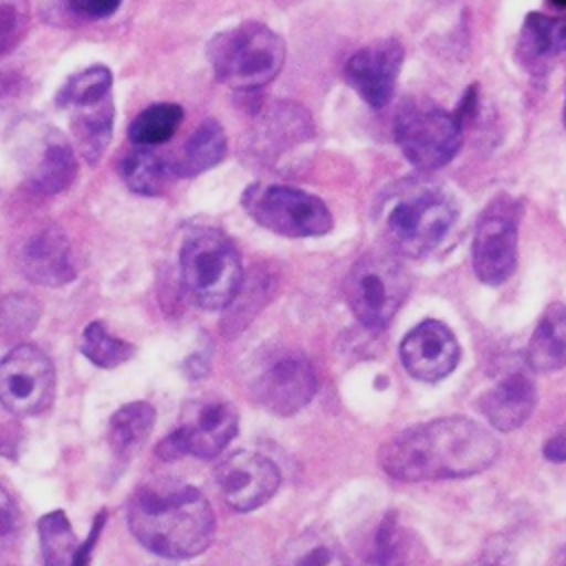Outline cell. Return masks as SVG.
<instances>
[{
	"label": "cell",
	"mask_w": 566,
	"mask_h": 566,
	"mask_svg": "<svg viewBox=\"0 0 566 566\" xmlns=\"http://www.w3.org/2000/svg\"><path fill=\"white\" fill-rule=\"evenodd\" d=\"M18 524V506L11 495L0 486V542L7 539Z\"/></svg>",
	"instance_id": "obj_35"
},
{
	"label": "cell",
	"mask_w": 566,
	"mask_h": 566,
	"mask_svg": "<svg viewBox=\"0 0 566 566\" xmlns=\"http://www.w3.org/2000/svg\"><path fill=\"white\" fill-rule=\"evenodd\" d=\"M113 75L106 66H91L84 69L66 80V84L60 88L55 104L60 108H75L82 104H93L106 95H111Z\"/></svg>",
	"instance_id": "obj_29"
},
{
	"label": "cell",
	"mask_w": 566,
	"mask_h": 566,
	"mask_svg": "<svg viewBox=\"0 0 566 566\" xmlns=\"http://www.w3.org/2000/svg\"><path fill=\"white\" fill-rule=\"evenodd\" d=\"M181 281L190 301L203 310L232 305L243 283L241 256L234 243L217 228H195L179 252Z\"/></svg>",
	"instance_id": "obj_5"
},
{
	"label": "cell",
	"mask_w": 566,
	"mask_h": 566,
	"mask_svg": "<svg viewBox=\"0 0 566 566\" xmlns=\"http://www.w3.org/2000/svg\"><path fill=\"white\" fill-rule=\"evenodd\" d=\"M241 201L259 226L283 237H321L334 228L325 201L294 186L254 184L243 192Z\"/></svg>",
	"instance_id": "obj_8"
},
{
	"label": "cell",
	"mask_w": 566,
	"mask_h": 566,
	"mask_svg": "<svg viewBox=\"0 0 566 566\" xmlns=\"http://www.w3.org/2000/svg\"><path fill=\"white\" fill-rule=\"evenodd\" d=\"M226 153H228V139H226L223 126L217 119H203L192 130V135L186 139L184 148L170 164L172 175L181 179L197 177L214 168L217 164H221Z\"/></svg>",
	"instance_id": "obj_21"
},
{
	"label": "cell",
	"mask_w": 566,
	"mask_h": 566,
	"mask_svg": "<svg viewBox=\"0 0 566 566\" xmlns=\"http://www.w3.org/2000/svg\"><path fill=\"white\" fill-rule=\"evenodd\" d=\"M55 369L33 345L13 347L0 363V405L15 416H35L53 400Z\"/></svg>",
	"instance_id": "obj_11"
},
{
	"label": "cell",
	"mask_w": 566,
	"mask_h": 566,
	"mask_svg": "<svg viewBox=\"0 0 566 566\" xmlns=\"http://www.w3.org/2000/svg\"><path fill=\"white\" fill-rule=\"evenodd\" d=\"M104 524H106V511H99L97 517H95V524H93V528H91V533H88V537L75 548V555H73V559H71V566H88V564H91V555H93V551H95V544H97V537H99Z\"/></svg>",
	"instance_id": "obj_34"
},
{
	"label": "cell",
	"mask_w": 566,
	"mask_h": 566,
	"mask_svg": "<svg viewBox=\"0 0 566 566\" xmlns=\"http://www.w3.org/2000/svg\"><path fill=\"white\" fill-rule=\"evenodd\" d=\"M20 270L33 283L62 287L75 279L71 243L57 228H42L20 250Z\"/></svg>",
	"instance_id": "obj_16"
},
{
	"label": "cell",
	"mask_w": 566,
	"mask_h": 566,
	"mask_svg": "<svg viewBox=\"0 0 566 566\" xmlns=\"http://www.w3.org/2000/svg\"><path fill=\"white\" fill-rule=\"evenodd\" d=\"M551 7H555V9H562V11H566V0H546Z\"/></svg>",
	"instance_id": "obj_38"
},
{
	"label": "cell",
	"mask_w": 566,
	"mask_h": 566,
	"mask_svg": "<svg viewBox=\"0 0 566 566\" xmlns=\"http://www.w3.org/2000/svg\"><path fill=\"white\" fill-rule=\"evenodd\" d=\"M475 276L486 285L504 283L517 265V206L500 197L480 217L471 243Z\"/></svg>",
	"instance_id": "obj_10"
},
{
	"label": "cell",
	"mask_w": 566,
	"mask_h": 566,
	"mask_svg": "<svg viewBox=\"0 0 566 566\" xmlns=\"http://www.w3.org/2000/svg\"><path fill=\"white\" fill-rule=\"evenodd\" d=\"M557 566H566V546H564V551L557 557Z\"/></svg>",
	"instance_id": "obj_39"
},
{
	"label": "cell",
	"mask_w": 566,
	"mask_h": 566,
	"mask_svg": "<svg viewBox=\"0 0 566 566\" xmlns=\"http://www.w3.org/2000/svg\"><path fill=\"white\" fill-rule=\"evenodd\" d=\"M38 321V305L31 296H9L2 305V323L9 332H27Z\"/></svg>",
	"instance_id": "obj_32"
},
{
	"label": "cell",
	"mask_w": 566,
	"mask_h": 566,
	"mask_svg": "<svg viewBox=\"0 0 566 566\" xmlns=\"http://www.w3.org/2000/svg\"><path fill=\"white\" fill-rule=\"evenodd\" d=\"M526 363L533 371L551 374L566 365V305L553 301L539 316L526 345Z\"/></svg>",
	"instance_id": "obj_19"
},
{
	"label": "cell",
	"mask_w": 566,
	"mask_h": 566,
	"mask_svg": "<svg viewBox=\"0 0 566 566\" xmlns=\"http://www.w3.org/2000/svg\"><path fill=\"white\" fill-rule=\"evenodd\" d=\"M480 566H506V562H504L502 557H495V559H486V562L480 564Z\"/></svg>",
	"instance_id": "obj_37"
},
{
	"label": "cell",
	"mask_w": 566,
	"mask_h": 566,
	"mask_svg": "<svg viewBox=\"0 0 566 566\" xmlns=\"http://www.w3.org/2000/svg\"><path fill=\"white\" fill-rule=\"evenodd\" d=\"M71 9L88 20H102V18H108L113 15L122 0H69Z\"/></svg>",
	"instance_id": "obj_33"
},
{
	"label": "cell",
	"mask_w": 566,
	"mask_h": 566,
	"mask_svg": "<svg viewBox=\"0 0 566 566\" xmlns=\"http://www.w3.org/2000/svg\"><path fill=\"white\" fill-rule=\"evenodd\" d=\"M405 553L407 548L402 531L398 526V517L394 513H387L374 528L360 566H405Z\"/></svg>",
	"instance_id": "obj_30"
},
{
	"label": "cell",
	"mask_w": 566,
	"mask_h": 566,
	"mask_svg": "<svg viewBox=\"0 0 566 566\" xmlns=\"http://www.w3.org/2000/svg\"><path fill=\"white\" fill-rule=\"evenodd\" d=\"M119 172L124 184L144 197H157L168 188V181L175 177L172 166L164 161L157 153L148 148H137L122 157Z\"/></svg>",
	"instance_id": "obj_23"
},
{
	"label": "cell",
	"mask_w": 566,
	"mask_h": 566,
	"mask_svg": "<svg viewBox=\"0 0 566 566\" xmlns=\"http://www.w3.org/2000/svg\"><path fill=\"white\" fill-rule=\"evenodd\" d=\"M80 347L82 354L102 369H113L135 354V347L130 343L113 336L99 321H93L84 327Z\"/></svg>",
	"instance_id": "obj_28"
},
{
	"label": "cell",
	"mask_w": 566,
	"mask_h": 566,
	"mask_svg": "<svg viewBox=\"0 0 566 566\" xmlns=\"http://www.w3.org/2000/svg\"><path fill=\"white\" fill-rule=\"evenodd\" d=\"M462 122L455 113L429 99H405L394 117V137L400 153L418 170L447 166L462 144Z\"/></svg>",
	"instance_id": "obj_6"
},
{
	"label": "cell",
	"mask_w": 566,
	"mask_h": 566,
	"mask_svg": "<svg viewBox=\"0 0 566 566\" xmlns=\"http://www.w3.org/2000/svg\"><path fill=\"white\" fill-rule=\"evenodd\" d=\"M562 122H564V128H566V97H564V115H562Z\"/></svg>",
	"instance_id": "obj_40"
},
{
	"label": "cell",
	"mask_w": 566,
	"mask_h": 566,
	"mask_svg": "<svg viewBox=\"0 0 566 566\" xmlns=\"http://www.w3.org/2000/svg\"><path fill=\"white\" fill-rule=\"evenodd\" d=\"M181 119H184V108L179 104H172V102L150 104L148 108L137 113V117L130 122L128 137L133 144L144 148L157 146L168 142L177 133Z\"/></svg>",
	"instance_id": "obj_25"
},
{
	"label": "cell",
	"mask_w": 566,
	"mask_h": 566,
	"mask_svg": "<svg viewBox=\"0 0 566 566\" xmlns=\"http://www.w3.org/2000/svg\"><path fill=\"white\" fill-rule=\"evenodd\" d=\"M214 480L226 504L245 513L259 509L276 493L281 471L261 453L237 451L217 464Z\"/></svg>",
	"instance_id": "obj_13"
},
{
	"label": "cell",
	"mask_w": 566,
	"mask_h": 566,
	"mask_svg": "<svg viewBox=\"0 0 566 566\" xmlns=\"http://www.w3.org/2000/svg\"><path fill=\"white\" fill-rule=\"evenodd\" d=\"M155 424V409L148 402L119 407L108 422V444L117 460H130L148 440Z\"/></svg>",
	"instance_id": "obj_22"
},
{
	"label": "cell",
	"mask_w": 566,
	"mask_h": 566,
	"mask_svg": "<svg viewBox=\"0 0 566 566\" xmlns=\"http://www.w3.org/2000/svg\"><path fill=\"white\" fill-rule=\"evenodd\" d=\"M214 77L232 91H256L283 69L285 42L270 27L248 20L217 33L208 44Z\"/></svg>",
	"instance_id": "obj_4"
},
{
	"label": "cell",
	"mask_w": 566,
	"mask_h": 566,
	"mask_svg": "<svg viewBox=\"0 0 566 566\" xmlns=\"http://www.w3.org/2000/svg\"><path fill=\"white\" fill-rule=\"evenodd\" d=\"M128 526L150 553L168 559H190L210 546L214 513L195 486H142L130 497Z\"/></svg>",
	"instance_id": "obj_2"
},
{
	"label": "cell",
	"mask_w": 566,
	"mask_h": 566,
	"mask_svg": "<svg viewBox=\"0 0 566 566\" xmlns=\"http://www.w3.org/2000/svg\"><path fill=\"white\" fill-rule=\"evenodd\" d=\"M316 374L301 352H281L268 358L252 378V394L276 416L301 411L316 394Z\"/></svg>",
	"instance_id": "obj_12"
},
{
	"label": "cell",
	"mask_w": 566,
	"mask_h": 566,
	"mask_svg": "<svg viewBox=\"0 0 566 566\" xmlns=\"http://www.w3.org/2000/svg\"><path fill=\"white\" fill-rule=\"evenodd\" d=\"M405 49L396 38L376 40L345 62V80L371 108H382L391 102L396 80L402 66Z\"/></svg>",
	"instance_id": "obj_14"
},
{
	"label": "cell",
	"mask_w": 566,
	"mask_h": 566,
	"mask_svg": "<svg viewBox=\"0 0 566 566\" xmlns=\"http://www.w3.org/2000/svg\"><path fill=\"white\" fill-rule=\"evenodd\" d=\"M237 429L239 416L230 402L201 400L190 405L184 422L157 444V455L168 462L184 455L217 458Z\"/></svg>",
	"instance_id": "obj_9"
},
{
	"label": "cell",
	"mask_w": 566,
	"mask_h": 566,
	"mask_svg": "<svg viewBox=\"0 0 566 566\" xmlns=\"http://www.w3.org/2000/svg\"><path fill=\"white\" fill-rule=\"evenodd\" d=\"M75 175H77V161H75L73 148L64 137L53 135L46 142L44 153L35 166L33 188L44 195H57L73 184Z\"/></svg>",
	"instance_id": "obj_24"
},
{
	"label": "cell",
	"mask_w": 566,
	"mask_h": 566,
	"mask_svg": "<svg viewBox=\"0 0 566 566\" xmlns=\"http://www.w3.org/2000/svg\"><path fill=\"white\" fill-rule=\"evenodd\" d=\"M44 566H71L77 542L64 511H51L38 520Z\"/></svg>",
	"instance_id": "obj_27"
},
{
	"label": "cell",
	"mask_w": 566,
	"mask_h": 566,
	"mask_svg": "<svg viewBox=\"0 0 566 566\" xmlns=\"http://www.w3.org/2000/svg\"><path fill=\"white\" fill-rule=\"evenodd\" d=\"M29 22V0H0V57L20 46Z\"/></svg>",
	"instance_id": "obj_31"
},
{
	"label": "cell",
	"mask_w": 566,
	"mask_h": 566,
	"mask_svg": "<svg viewBox=\"0 0 566 566\" xmlns=\"http://www.w3.org/2000/svg\"><path fill=\"white\" fill-rule=\"evenodd\" d=\"M279 566H349V562L334 539L307 531L285 546Z\"/></svg>",
	"instance_id": "obj_26"
},
{
	"label": "cell",
	"mask_w": 566,
	"mask_h": 566,
	"mask_svg": "<svg viewBox=\"0 0 566 566\" xmlns=\"http://www.w3.org/2000/svg\"><path fill=\"white\" fill-rule=\"evenodd\" d=\"M113 117H115V108H113L111 95L93 104H82L73 108L71 133H73L75 148L82 155V159H86L93 166L102 159L104 150L111 144Z\"/></svg>",
	"instance_id": "obj_20"
},
{
	"label": "cell",
	"mask_w": 566,
	"mask_h": 566,
	"mask_svg": "<svg viewBox=\"0 0 566 566\" xmlns=\"http://www.w3.org/2000/svg\"><path fill=\"white\" fill-rule=\"evenodd\" d=\"M562 53H566V15L553 18L531 11L517 38L520 64L531 73H544Z\"/></svg>",
	"instance_id": "obj_18"
},
{
	"label": "cell",
	"mask_w": 566,
	"mask_h": 566,
	"mask_svg": "<svg viewBox=\"0 0 566 566\" xmlns=\"http://www.w3.org/2000/svg\"><path fill=\"white\" fill-rule=\"evenodd\" d=\"M458 219L449 190L424 179H407L385 192L380 228L387 243L405 256H424L438 248Z\"/></svg>",
	"instance_id": "obj_3"
},
{
	"label": "cell",
	"mask_w": 566,
	"mask_h": 566,
	"mask_svg": "<svg viewBox=\"0 0 566 566\" xmlns=\"http://www.w3.org/2000/svg\"><path fill=\"white\" fill-rule=\"evenodd\" d=\"M537 400L535 382L528 371H511L500 378L482 398L480 411L500 431H513L522 427Z\"/></svg>",
	"instance_id": "obj_17"
},
{
	"label": "cell",
	"mask_w": 566,
	"mask_h": 566,
	"mask_svg": "<svg viewBox=\"0 0 566 566\" xmlns=\"http://www.w3.org/2000/svg\"><path fill=\"white\" fill-rule=\"evenodd\" d=\"M500 444L478 422L451 416L400 431L378 453L380 467L396 480L422 482L469 478L493 464Z\"/></svg>",
	"instance_id": "obj_1"
},
{
	"label": "cell",
	"mask_w": 566,
	"mask_h": 566,
	"mask_svg": "<svg viewBox=\"0 0 566 566\" xmlns=\"http://www.w3.org/2000/svg\"><path fill=\"white\" fill-rule=\"evenodd\" d=\"M409 294L407 270L387 252H367L345 276V298L352 314L369 329L391 323Z\"/></svg>",
	"instance_id": "obj_7"
},
{
	"label": "cell",
	"mask_w": 566,
	"mask_h": 566,
	"mask_svg": "<svg viewBox=\"0 0 566 566\" xmlns=\"http://www.w3.org/2000/svg\"><path fill=\"white\" fill-rule=\"evenodd\" d=\"M544 455L551 462H566V427L546 440Z\"/></svg>",
	"instance_id": "obj_36"
},
{
	"label": "cell",
	"mask_w": 566,
	"mask_h": 566,
	"mask_svg": "<svg viewBox=\"0 0 566 566\" xmlns=\"http://www.w3.org/2000/svg\"><path fill=\"white\" fill-rule=\"evenodd\" d=\"M400 360L413 378L436 382L455 369L460 345L444 323L429 318L402 338Z\"/></svg>",
	"instance_id": "obj_15"
}]
</instances>
